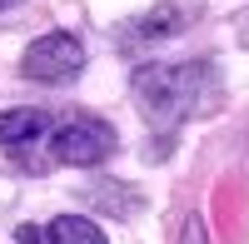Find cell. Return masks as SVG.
<instances>
[{
    "instance_id": "1",
    "label": "cell",
    "mask_w": 249,
    "mask_h": 244,
    "mask_svg": "<svg viewBox=\"0 0 249 244\" xmlns=\"http://www.w3.org/2000/svg\"><path fill=\"white\" fill-rule=\"evenodd\" d=\"M130 90L155 130H179L184 120L219 105V75L210 60H179V65H140Z\"/></svg>"
},
{
    "instance_id": "5",
    "label": "cell",
    "mask_w": 249,
    "mask_h": 244,
    "mask_svg": "<svg viewBox=\"0 0 249 244\" xmlns=\"http://www.w3.org/2000/svg\"><path fill=\"white\" fill-rule=\"evenodd\" d=\"M195 20V5H184V0H160L155 10H144L140 20H130L124 25V40L130 45H144V40H170V35H179L184 25Z\"/></svg>"
},
{
    "instance_id": "4",
    "label": "cell",
    "mask_w": 249,
    "mask_h": 244,
    "mask_svg": "<svg viewBox=\"0 0 249 244\" xmlns=\"http://www.w3.org/2000/svg\"><path fill=\"white\" fill-rule=\"evenodd\" d=\"M55 115L50 110H5L0 115V145H5L25 170H35V150H45Z\"/></svg>"
},
{
    "instance_id": "3",
    "label": "cell",
    "mask_w": 249,
    "mask_h": 244,
    "mask_svg": "<svg viewBox=\"0 0 249 244\" xmlns=\"http://www.w3.org/2000/svg\"><path fill=\"white\" fill-rule=\"evenodd\" d=\"M20 70H25V80H35V85H70V80L85 70V45H80V35H70V30H50V35H40L25 50Z\"/></svg>"
},
{
    "instance_id": "2",
    "label": "cell",
    "mask_w": 249,
    "mask_h": 244,
    "mask_svg": "<svg viewBox=\"0 0 249 244\" xmlns=\"http://www.w3.org/2000/svg\"><path fill=\"white\" fill-rule=\"evenodd\" d=\"M120 135L110 120L100 115H85V110H70L50 125V139H45V170L55 165H75V170H95L115 155Z\"/></svg>"
},
{
    "instance_id": "6",
    "label": "cell",
    "mask_w": 249,
    "mask_h": 244,
    "mask_svg": "<svg viewBox=\"0 0 249 244\" xmlns=\"http://www.w3.org/2000/svg\"><path fill=\"white\" fill-rule=\"evenodd\" d=\"M15 239L20 244H105L100 225L85 219V214H60V219H50V225H20Z\"/></svg>"
},
{
    "instance_id": "7",
    "label": "cell",
    "mask_w": 249,
    "mask_h": 244,
    "mask_svg": "<svg viewBox=\"0 0 249 244\" xmlns=\"http://www.w3.org/2000/svg\"><path fill=\"white\" fill-rule=\"evenodd\" d=\"M5 5H15V0H0V10H5Z\"/></svg>"
}]
</instances>
